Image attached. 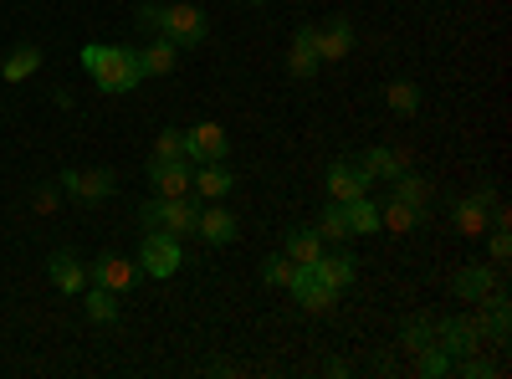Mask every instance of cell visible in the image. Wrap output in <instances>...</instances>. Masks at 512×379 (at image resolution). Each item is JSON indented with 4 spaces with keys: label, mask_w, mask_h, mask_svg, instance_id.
I'll return each instance as SVG.
<instances>
[{
    "label": "cell",
    "mask_w": 512,
    "mask_h": 379,
    "mask_svg": "<svg viewBox=\"0 0 512 379\" xmlns=\"http://www.w3.org/2000/svg\"><path fill=\"white\" fill-rule=\"evenodd\" d=\"M436 344L446 354H472L482 349V318H441L436 323Z\"/></svg>",
    "instance_id": "cell-8"
},
{
    "label": "cell",
    "mask_w": 512,
    "mask_h": 379,
    "mask_svg": "<svg viewBox=\"0 0 512 379\" xmlns=\"http://www.w3.org/2000/svg\"><path fill=\"white\" fill-rule=\"evenodd\" d=\"M354 52V26L344 21V16H333L323 31H318V57L323 62H344Z\"/></svg>",
    "instance_id": "cell-13"
},
{
    "label": "cell",
    "mask_w": 512,
    "mask_h": 379,
    "mask_svg": "<svg viewBox=\"0 0 512 379\" xmlns=\"http://www.w3.org/2000/svg\"><path fill=\"white\" fill-rule=\"evenodd\" d=\"M149 180H154V195H190L195 164L185 154L180 159H149Z\"/></svg>",
    "instance_id": "cell-7"
},
{
    "label": "cell",
    "mask_w": 512,
    "mask_h": 379,
    "mask_svg": "<svg viewBox=\"0 0 512 379\" xmlns=\"http://www.w3.org/2000/svg\"><path fill=\"white\" fill-rule=\"evenodd\" d=\"M456 298L461 303H482V298H492V287H497V277H492V267H482V262H472V267H461L456 272Z\"/></svg>",
    "instance_id": "cell-14"
},
{
    "label": "cell",
    "mask_w": 512,
    "mask_h": 379,
    "mask_svg": "<svg viewBox=\"0 0 512 379\" xmlns=\"http://www.w3.org/2000/svg\"><path fill=\"white\" fill-rule=\"evenodd\" d=\"M400 344L415 349V354L431 349V344H436V323H431V318H405V323H400Z\"/></svg>",
    "instance_id": "cell-28"
},
{
    "label": "cell",
    "mask_w": 512,
    "mask_h": 379,
    "mask_svg": "<svg viewBox=\"0 0 512 379\" xmlns=\"http://www.w3.org/2000/svg\"><path fill=\"white\" fill-rule=\"evenodd\" d=\"M344 205V226H349V236H374L379 231V205L369 200V195H359V200H338Z\"/></svg>",
    "instance_id": "cell-20"
},
{
    "label": "cell",
    "mask_w": 512,
    "mask_h": 379,
    "mask_svg": "<svg viewBox=\"0 0 512 379\" xmlns=\"http://www.w3.org/2000/svg\"><path fill=\"white\" fill-rule=\"evenodd\" d=\"M205 16L195 11V6H164V21H159V36H169L175 47L185 52V47H200L205 41Z\"/></svg>",
    "instance_id": "cell-5"
},
{
    "label": "cell",
    "mask_w": 512,
    "mask_h": 379,
    "mask_svg": "<svg viewBox=\"0 0 512 379\" xmlns=\"http://www.w3.org/2000/svg\"><path fill=\"white\" fill-rule=\"evenodd\" d=\"M384 103H390V113H400V118H415L420 113V88L415 82H390V88H384Z\"/></svg>",
    "instance_id": "cell-24"
},
{
    "label": "cell",
    "mask_w": 512,
    "mask_h": 379,
    "mask_svg": "<svg viewBox=\"0 0 512 379\" xmlns=\"http://www.w3.org/2000/svg\"><path fill=\"white\" fill-rule=\"evenodd\" d=\"M226 154H231V139H226L221 123H195V129L185 134V159L190 164H216Z\"/></svg>",
    "instance_id": "cell-6"
},
{
    "label": "cell",
    "mask_w": 512,
    "mask_h": 379,
    "mask_svg": "<svg viewBox=\"0 0 512 379\" xmlns=\"http://www.w3.org/2000/svg\"><path fill=\"white\" fill-rule=\"evenodd\" d=\"M328 195L333 200H359V195H369V175H364V164H354V159H338V164H328Z\"/></svg>",
    "instance_id": "cell-9"
},
{
    "label": "cell",
    "mask_w": 512,
    "mask_h": 379,
    "mask_svg": "<svg viewBox=\"0 0 512 379\" xmlns=\"http://www.w3.org/2000/svg\"><path fill=\"white\" fill-rule=\"evenodd\" d=\"M36 67H41V52L36 47H16L6 62H0V77H6V82H26Z\"/></svg>",
    "instance_id": "cell-25"
},
{
    "label": "cell",
    "mask_w": 512,
    "mask_h": 379,
    "mask_svg": "<svg viewBox=\"0 0 512 379\" xmlns=\"http://www.w3.org/2000/svg\"><path fill=\"white\" fill-rule=\"evenodd\" d=\"M292 267H297V262L287 257V251H282V257H267V267H262V282H267V287H287V282H292Z\"/></svg>",
    "instance_id": "cell-32"
},
{
    "label": "cell",
    "mask_w": 512,
    "mask_h": 379,
    "mask_svg": "<svg viewBox=\"0 0 512 379\" xmlns=\"http://www.w3.org/2000/svg\"><path fill=\"white\" fill-rule=\"evenodd\" d=\"M113 185H118L113 170H67V175H62V190H67L72 200H108Z\"/></svg>",
    "instance_id": "cell-10"
},
{
    "label": "cell",
    "mask_w": 512,
    "mask_h": 379,
    "mask_svg": "<svg viewBox=\"0 0 512 379\" xmlns=\"http://www.w3.org/2000/svg\"><path fill=\"white\" fill-rule=\"evenodd\" d=\"M93 282H98V287H108V292H118V298H123V292L139 282V267L128 262V257H118V251H108V257H98V262H93Z\"/></svg>",
    "instance_id": "cell-11"
},
{
    "label": "cell",
    "mask_w": 512,
    "mask_h": 379,
    "mask_svg": "<svg viewBox=\"0 0 512 379\" xmlns=\"http://www.w3.org/2000/svg\"><path fill=\"white\" fill-rule=\"evenodd\" d=\"M318 267H323V277L333 282V292L354 287V257H349V251H333V257L323 251V257H318Z\"/></svg>",
    "instance_id": "cell-23"
},
{
    "label": "cell",
    "mask_w": 512,
    "mask_h": 379,
    "mask_svg": "<svg viewBox=\"0 0 512 379\" xmlns=\"http://www.w3.org/2000/svg\"><path fill=\"white\" fill-rule=\"evenodd\" d=\"M287 292H292V298L303 303L308 313H323V308H333V298H338V292H333V282L323 277V267H318V262H297V267H292V282H287Z\"/></svg>",
    "instance_id": "cell-3"
},
{
    "label": "cell",
    "mask_w": 512,
    "mask_h": 379,
    "mask_svg": "<svg viewBox=\"0 0 512 379\" xmlns=\"http://www.w3.org/2000/svg\"><path fill=\"white\" fill-rule=\"evenodd\" d=\"M139 31H149V36H159V21H164V6H139Z\"/></svg>",
    "instance_id": "cell-36"
},
{
    "label": "cell",
    "mask_w": 512,
    "mask_h": 379,
    "mask_svg": "<svg viewBox=\"0 0 512 379\" xmlns=\"http://www.w3.org/2000/svg\"><path fill=\"white\" fill-rule=\"evenodd\" d=\"M395 200H405V205L425 210V200H431V180H420V175L400 170V175H395Z\"/></svg>",
    "instance_id": "cell-26"
},
{
    "label": "cell",
    "mask_w": 512,
    "mask_h": 379,
    "mask_svg": "<svg viewBox=\"0 0 512 379\" xmlns=\"http://www.w3.org/2000/svg\"><path fill=\"white\" fill-rule=\"evenodd\" d=\"M251 6H267V0H251Z\"/></svg>",
    "instance_id": "cell-38"
},
{
    "label": "cell",
    "mask_w": 512,
    "mask_h": 379,
    "mask_svg": "<svg viewBox=\"0 0 512 379\" xmlns=\"http://www.w3.org/2000/svg\"><path fill=\"white\" fill-rule=\"evenodd\" d=\"M180 154H185V134L180 129H164L154 139V159H180Z\"/></svg>",
    "instance_id": "cell-33"
},
{
    "label": "cell",
    "mask_w": 512,
    "mask_h": 379,
    "mask_svg": "<svg viewBox=\"0 0 512 379\" xmlns=\"http://www.w3.org/2000/svg\"><path fill=\"white\" fill-rule=\"evenodd\" d=\"M175 67H180V47H175L169 36H154V47L139 52V72H144V77H169Z\"/></svg>",
    "instance_id": "cell-17"
},
{
    "label": "cell",
    "mask_w": 512,
    "mask_h": 379,
    "mask_svg": "<svg viewBox=\"0 0 512 379\" xmlns=\"http://www.w3.org/2000/svg\"><path fill=\"white\" fill-rule=\"evenodd\" d=\"M195 231L210 246H226V241H236V216H231L226 205H210V210H200V216H195Z\"/></svg>",
    "instance_id": "cell-19"
},
{
    "label": "cell",
    "mask_w": 512,
    "mask_h": 379,
    "mask_svg": "<svg viewBox=\"0 0 512 379\" xmlns=\"http://www.w3.org/2000/svg\"><path fill=\"white\" fill-rule=\"evenodd\" d=\"M359 164H364L369 180H395L400 170H410V159H405V154H390V149H369Z\"/></svg>",
    "instance_id": "cell-21"
},
{
    "label": "cell",
    "mask_w": 512,
    "mask_h": 379,
    "mask_svg": "<svg viewBox=\"0 0 512 379\" xmlns=\"http://www.w3.org/2000/svg\"><path fill=\"white\" fill-rule=\"evenodd\" d=\"M461 374H466V379H487V374H492V364H487V359H482V354L472 349V354L461 359Z\"/></svg>",
    "instance_id": "cell-35"
},
{
    "label": "cell",
    "mask_w": 512,
    "mask_h": 379,
    "mask_svg": "<svg viewBox=\"0 0 512 379\" xmlns=\"http://www.w3.org/2000/svg\"><path fill=\"white\" fill-rule=\"evenodd\" d=\"M487 251H492V262H507V257H512V236H507V221H492V241H487Z\"/></svg>",
    "instance_id": "cell-34"
},
{
    "label": "cell",
    "mask_w": 512,
    "mask_h": 379,
    "mask_svg": "<svg viewBox=\"0 0 512 379\" xmlns=\"http://www.w3.org/2000/svg\"><path fill=\"white\" fill-rule=\"evenodd\" d=\"M82 303H88V318H93V323H118V292H108V287L93 282V292H88Z\"/></svg>",
    "instance_id": "cell-29"
},
{
    "label": "cell",
    "mask_w": 512,
    "mask_h": 379,
    "mask_svg": "<svg viewBox=\"0 0 512 379\" xmlns=\"http://www.w3.org/2000/svg\"><path fill=\"white\" fill-rule=\"evenodd\" d=\"M31 205L41 210V216H52V210H57V185H41V190L31 195Z\"/></svg>",
    "instance_id": "cell-37"
},
{
    "label": "cell",
    "mask_w": 512,
    "mask_h": 379,
    "mask_svg": "<svg viewBox=\"0 0 512 379\" xmlns=\"http://www.w3.org/2000/svg\"><path fill=\"white\" fill-rule=\"evenodd\" d=\"M231 185H236V175L226 170V159H216V164H195V195H205V200H226L231 195Z\"/></svg>",
    "instance_id": "cell-16"
},
{
    "label": "cell",
    "mask_w": 512,
    "mask_h": 379,
    "mask_svg": "<svg viewBox=\"0 0 512 379\" xmlns=\"http://www.w3.org/2000/svg\"><path fill=\"white\" fill-rule=\"evenodd\" d=\"M420 216H425V210H415V205H405V200H390V205L379 210V231L405 236V231H415V226H420Z\"/></svg>",
    "instance_id": "cell-22"
},
{
    "label": "cell",
    "mask_w": 512,
    "mask_h": 379,
    "mask_svg": "<svg viewBox=\"0 0 512 379\" xmlns=\"http://www.w3.org/2000/svg\"><path fill=\"white\" fill-rule=\"evenodd\" d=\"M456 364H451V354L441 349V344H431V349H420V374L425 379H446Z\"/></svg>",
    "instance_id": "cell-31"
},
{
    "label": "cell",
    "mask_w": 512,
    "mask_h": 379,
    "mask_svg": "<svg viewBox=\"0 0 512 379\" xmlns=\"http://www.w3.org/2000/svg\"><path fill=\"white\" fill-rule=\"evenodd\" d=\"M492 190H477V195H466L456 210H451V221H456V231L461 236H482L487 226H492Z\"/></svg>",
    "instance_id": "cell-12"
},
{
    "label": "cell",
    "mask_w": 512,
    "mask_h": 379,
    "mask_svg": "<svg viewBox=\"0 0 512 379\" xmlns=\"http://www.w3.org/2000/svg\"><path fill=\"white\" fill-rule=\"evenodd\" d=\"M195 216H200V205L190 195H154L139 210V221L149 231H169V236H195Z\"/></svg>",
    "instance_id": "cell-2"
},
{
    "label": "cell",
    "mask_w": 512,
    "mask_h": 379,
    "mask_svg": "<svg viewBox=\"0 0 512 379\" xmlns=\"http://www.w3.org/2000/svg\"><path fill=\"white\" fill-rule=\"evenodd\" d=\"M82 67H88V77L98 82L103 93H134L139 82H144V72H139V52H128V47H82Z\"/></svg>",
    "instance_id": "cell-1"
},
{
    "label": "cell",
    "mask_w": 512,
    "mask_h": 379,
    "mask_svg": "<svg viewBox=\"0 0 512 379\" xmlns=\"http://www.w3.org/2000/svg\"><path fill=\"white\" fill-rule=\"evenodd\" d=\"M318 26H303L292 36V57H287V67H292V77H313L318 72Z\"/></svg>",
    "instance_id": "cell-18"
},
{
    "label": "cell",
    "mask_w": 512,
    "mask_h": 379,
    "mask_svg": "<svg viewBox=\"0 0 512 379\" xmlns=\"http://www.w3.org/2000/svg\"><path fill=\"white\" fill-rule=\"evenodd\" d=\"M287 257L292 262H318L323 257V236L318 231H287Z\"/></svg>",
    "instance_id": "cell-27"
},
{
    "label": "cell",
    "mask_w": 512,
    "mask_h": 379,
    "mask_svg": "<svg viewBox=\"0 0 512 379\" xmlns=\"http://www.w3.org/2000/svg\"><path fill=\"white\" fill-rule=\"evenodd\" d=\"M47 272H52V287L57 292H67V298H77L82 287H88V267H82L72 251H57V257L47 262Z\"/></svg>",
    "instance_id": "cell-15"
},
{
    "label": "cell",
    "mask_w": 512,
    "mask_h": 379,
    "mask_svg": "<svg viewBox=\"0 0 512 379\" xmlns=\"http://www.w3.org/2000/svg\"><path fill=\"white\" fill-rule=\"evenodd\" d=\"M185 262V251H180V236H169V231H149L144 246H139V267L149 277H175Z\"/></svg>",
    "instance_id": "cell-4"
},
{
    "label": "cell",
    "mask_w": 512,
    "mask_h": 379,
    "mask_svg": "<svg viewBox=\"0 0 512 379\" xmlns=\"http://www.w3.org/2000/svg\"><path fill=\"white\" fill-rule=\"evenodd\" d=\"M313 231H318L323 241H349V226H344V205L333 200V205L323 210V216H318V226H313Z\"/></svg>",
    "instance_id": "cell-30"
}]
</instances>
